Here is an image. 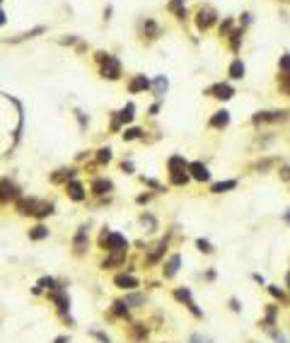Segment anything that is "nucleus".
Masks as SVG:
<instances>
[{"instance_id":"nucleus-22","label":"nucleus","mask_w":290,"mask_h":343,"mask_svg":"<svg viewBox=\"0 0 290 343\" xmlns=\"http://www.w3.org/2000/svg\"><path fill=\"white\" fill-rule=\"evenodd\" d=\"M114 283L119 285V288H124V290H136L138 288V278H133L131 273H121L114 278Z\"/></svg>"},{"instance_id":"nucleus-27","label":"nucleus","mask_w":290,"mask_h":343,"mask_svg":"<svg viewBox=\"0 0 290 343\" xmlns=\"http://www.w3.org/2000/svg\"><path fill=\"white\" fill-rule=\"evenodd\" d=\"M111 189H114V184H111L109 179H94V181H92V194H97V196L109 194Z\"/></svg>"},{"instance_id":"nucleus-45","label":"nucleus","mask_w":290,"mask_h":343,"mask_svg":"<svg viewBox=\"0 0 290 343\" xmlns=\"http://www.w3.org/2000/svg\"><path fill=\"white\" fill-rule=\"evenodd\" d=\"M230 309H232L235 314H239V312H242V305H239V300H237V297H230Z\"/></svg>"},{"instance_id":"nucleus-20","label":"nucleus","mask_w":290,"mask_h":343,"mask_svg":"<svg viewBox=\"0 0 290 343\" xmlns=\"http://www.w3.org/2000/svg\"><path fill=\"white\" fill-rule=\"evenodd\" d=\"M66 189H68V196H71L72 201H85V186L77 179H71L66 184Z\"/></svg>"},{"instance_id":"nucleus-52","label":"nucleus","mask_w":290,"mask_h":343,"mask_svg":"<svg viewBox=\"0 0 290 343\" xmlns=\"http://www.w3.org/2000/svg\"><path fill=\"white\" fill-rule=\"evenodd\" d=\"M213 278H216V271H213V269H211V271H208V273H206V280H213Z\"/></svg>"},{"instance_id":"nucleus-44","label":"nucleus","mask_w":290,"mask_h":343,"mask_svg":"<svg viewBox=\"0 0 290 343\" xmlns=\"http://www.w3.org/2000/svg\"><path fill=\"white\" fill-rule=\"evenodd\" d=\"M278 177H281L283 181H290V164H281V169H278Z\"/></svg>"},{"instance_id":"nucleus-34","label":"nucleus","mask_w":290,"mask_h":343,"mask_svg":"<svg viewBox=\"0 0 290 343\" xmlns=\"http://www.w3.org/2000/svg\"><path fill=\"white\" fill-rule=\"evenodd\" d=\"M71 177H72V169H58L56 174H51V181H54V184H58V181H63V179L71 181Z\"/></svg>"},{"instance_id":"nucleus-26","label":"nucleus","mask_w":290,"mask_h":343,"mask_svg":"<svg viewBox=\"0 0 290 343\" xmlns=\"http://www.w3.org/2000/svg\"><path fill=\"white\" fill-rule=\"evenodd\" d=\"M167 87H169V80H167L164 75H157V77H155V82H152V94L160 99V97L167 92Z\"/></svg>"},{"instance_id":"nucleus-4","label":"nucleus","mask_w":290,"mask_h":343,"mask_svg":"<svg viewBox=\"0 0 290 343\" xmlns=\"http://www.w3.org/2000/svg\"><path fill=\"white\" fill-rule=\"evenodd\" d=\"M278 322H281V305H278V302H269V305L264 307V317H261L259 326H261L266 334H271V331L278 329Z\"/></svg>"},{"instance_id":"nucleus-13","label":"nucleus","mask_w":290,"mask_h":343,"mask_svg":"<svg viewBox=\"0 0 290 343\" xmlns=\"http://www.w3.org/2000/svg\"><path fill=\"white\" fill-rule=\"evenodd\" d=\"M230 126V111L227 109H218L216 114L208 119V128H216V131H222Z\"/></svg>"},{"instance_id":"nucleus-8","label":"nucleus","mask_w":290,"mask_h":343,"mask_svg":"<svg viewBox=\"0 0 290 343\" xmlns=\"http://www.w3.org/2000/svg\"><path fill=\"white\" fill-rule=\"evenodd\" d=\"M189 174H191V179L199 181V184H208V181H211V169H208L201 160L189 162Z\"/></svg>"},{"instance_id":"nucleus-55","label":"nucleus","mask_w":290,"mask_h":343,"mask_svg":"<svg viewBox=\"0 0 290 343\" xmlns=\"http://www.w3.org/2000/svg\"><path fill=\"white\" fill-rule=\"evenodd\" d=\"M5 22H7V19H5V12H2V10H0V27H2V24H5Z\"/></svg>"},{"instance_id":"nucleus-15","label":"nucleus","mask_w":290,"mask_h":343,"mask_svg":"<svg viewBox=\"0 0 290 343\" xmlns=\"http://www.w3.org/2000/svg\"><path fill=\"white\" fill-rule=\"evenodd\" d=\"M147 90H152V85H150V80H147L145 75H133V77L128 80V92H131V94L147 92Z\"/></svg>"},{"instance_id":"nucleus-46","label":"nucleus","mask_w":290,"mask_h":343,"mask_svg":"<svg viewBox=\"0 0 290 343\" xmlns=\"http://www.w3.org/2000/svg\"><path fill=\"white\" fill-rule=\"evenodd\" d=\"M252 278H254V280H256L259 285H266V278H264L261 273H252Z\"/></svg>"},{"instance_id":"nucleus-10","label":"nucleus","mask_w":290,"mask_h":343,"mask_svg":"<svg viewBox=\"0 0 290 343\" xmlns=\"http://www.w3.org/2000/svg\"><path fill=\"white\" fill-rule=\"evenodd\" d=\"M22 199L17 184H12L10 179H0V203H7V201H17Z\"/></svg>"},{"instance_id":"nucleus-33","label":"nucleus","mask_w":290,"mask_h":343,"mask_svg":"<svg viewBox=\"0 0 290 343\" xmlns=\"http://www.w3.org/2000/svg\"><path fill=\"white\" fill-rule=\"evenodd\" d=\"M44 32H46L44 27H34L32 32H22L19 36H15V39H12V44H17V41H24V39H32V36H36V34H44Z\"/></svg>"},{"instance_id":"nucleus-9","label":"nucleus","mask_w":290,"mask_h":343,"mask_svg":"<svg viewBox=\"0 0 290 343\" xmlns=\"http://www.w3.org/2000/svg\"><path fill=\"white\" fill-rule=\"evenodd\" d=\"M49 300H54V302H56V307H58V312H61L63 317H66V312L71 309V300H68V292H66L63 288H58V285H56V288H51V290H49Z\"/></svg>"},{"instance_id":"nucleus-43","label":"nucleus","mask_w":290,"mask_h":343,"mask_svg":"<svg viewBox=\"0 0 290 343\" xmlns=\"http://www.w3.org/2000/svg\"><path fill=\"white\" fill-rule=\"evenodd\" d=\"M189 343H213V341H211L208 336H203V334H191Z\"/></svg>"},{"instance_id":"nucleus-32","label":"nucleus","mask_w":290,"mask_h":343,"mask_svg":"<svg viewBox=\"0 0 290 343\" xmlns=\"http://www.w3.org/2000/svg\"><path fill=\"white\" fill-rule=\"evenodd\" d=\"M278 92L290 97V72H278Z\"/></svg>"},{"instance_id":"nucleus-28","label":"nucleus","mask_w":290,"mask_h":343,"mask_svg":"<svg viewBox=\"0 0 290 343\" xmlns=\"http://www.w3.org/2000/svg\"><path fill=\"white\" fill-rule=\"evenodd\" d=\"M186 0H169V5H167V10L169 12H174L177 15V19H186V5H184Z\"/></svg>"},{"instance_id":"nucleus-50","label":"nucleus","mask_w":290,"mask_h":343,"mask_svg":"<svg viewBox=\"0 0 290 343\" xmlns=\"http://www.w3.org/2000/svg\"><path fill=\"white\" fill-rule=\"evenodd\" d=\"M157 111H160V104H152L150 107V116H157Z\"/></svg>"},{"instance_id":"nucleus-14","label":"nucleus","mask_w":290,"mask_h":343,"mask_svg":"<svg viewBox=\"0 0 290 343\" xmlns=\"http://www.w3.org/2000/svg\"><path fill=\"white\" fill-rule=\"evenodd\" d=\"M179 269H181V254H172V256L167 259L164 269H162V275H164L167 280H172L174 275L179 273Z\"/></svg>"},{"instance_id":"nucleus-21","label":"nucleus","mask_w":290,"mask_h":343,"mask_svg":"<svg viewBox=\"0 0 290 343\" xmlns=\"http://www.w3.org/2000/svg\"><path fill=\"white\" fill-rule=\"evenodd\" d=\"M143 34L150 39V41H155V39H160L162 36V27L155 22V19H145L143 24Z\"/></svg>"},{"instance_id":"nucleus-31","label":"nucleus","mask_w":290,"mask_h":343,"mask_svg":"<svg viewBox=\"0 0 290 343\" xmlns=\"http://www.w3.org/2000/svg\"><path fill=\"white\" fill-rule=\"evenodd\" d=\"M46 237H49V227L46 225H36V227L29 230V239H34V242H41Z\"/></svg>"},{"instance_id":"nucleus-42","label":"nucleus","mask_w":290,"mask_h":343,"mask_svg":"<svg viewBox=\"0 0 290 343\" xmlns=\"http://www.w3.org/2000/svg\"><path fill=\"white\" fill-rule=\"evenodd\" d=\"M136 138H143V131L141 128H128L124 133V140H136Z\"/></svg>"},{"instance_id":"nucleus-47","label":"nucleus","mask_w":290,"mask_h":343,"mask_svg":"<svg viewBox=\"0 0 290 343\" xmlns=\"http://www.w3.org/2000/svg\"><path fill=\"white\" fill-rule=\"evenodd\" d=\"M92 336H97L102 343H111V341H109V336H104V334H99V331H92Z\"/></svg>"},{"instance_id":"nucleus-24","label":"nucleus","mask_w":290,"mask_h":343,"mask_svg":"<svg viewBox=\"0 0 290 343\" xmlns=\"http://www.w3.org/2000/svg\"><path fill=\"white\" fill-rule=\"evenodd\" d=\"M237 179H225V181H218L211 186V194H227V191H232V189H237Z\"/></svg>"},{"instance_id":"nucleus-40","label":"nucleus","mask_w":290,"mask_h":343,"mask_svg":"<svg viewBox=\"0 0 290 343\" xmlns=\"http://www.w3.org/2000/svg\"><path fill=\"white\" fill-rule=\"evenodd\" d=\"M124 302H126L128 307H131V305H145V295H128Z\"/></svg>"},{"instance_id":"nucleus-6","label":"nucleus","mask_w":290,"mask_h":343,"mask_svg":"<svg viewBox=\"0 0 290 343\" xmlns=\"http://www.w3.org/2000/svg\"><path fill=\"white\" fill-rule=\"evenodd\" d=\"M174 300H177V302H181V305H184V307H186V309L196 317V319H203V309H199V305L194 302V297H191V290H189V288H177V290H174Z\"/></svg>"},{"instance_id":"nucleus-39","label":"nucleus","mask_w":290,"mask_h":343,"mask_svg":"<svg viewBox=\"0 0 290 343\" xmlns=\"http://www.w3.org/2000/svg\"><path fill=\"white\" fill-rule=\"evenodd\" d=\"M269 336H271V339H273V343H290V341H288V336H286V334H283V331H281V326H278V329H276V331H271V334H269Z\"/></svg>"},{"instance_id":"nucleus-36","label":"nucleus","mask_w":290,"mask_h":343,"mask_svg":"<svg viewBox=\"0 0 290 343\" xmlns=\"http://www.w3.org/2000/svg\"><path fill=\"white\" fill-rule=\"evenodd\" d=\"M235 29V19L232 17H227L222 24H220V36H230V32Z\"/></svg>"},{"instance_id":"nucleus-2","label":"nucleus","mask_w":290,"mask_h":343,"mask_svg":"<svg viewBox=\"0 0 290 343\" xmlns=\"http://www.w3.org/2000/svg\"><path fill=\"white\" fill-rule=\"evenodd\" d=\"M290 119V109H269V111H256L252 116L254 126H266V124H286Z\"/></svg>"},{"instance_id":"nucleus-3","label":"nucleus","mask_w":290,"mask_h":343,"mask_svg":"<svg viewBox=\"0 0 290 343\" xmlns=\"http://www.w3.org/2000/svg\"><path fill=\"white\" fill-rule=\"evenodd\" d=\"M99 247L107 249V252H128L126 237L119 235V232H109L107 227H104V232H102V237H99Z\"/></svg>"},{"instance_id":"nucleus-25","label":"nucleus","mask_w":290,"mask_h":343,"mask_svg":"<svg viewBox=\"0 0 290 343\" xmlns=\"http://www.w3.org/2000/svg\"><path fill=\"white\" fill-rule=\"evenodd\" d=\"M164 254H167V239H162V242H157V244H155V252L147 256V266L157 264V261H160Z\"/></svg>"},{"instance_id":"nucleus-17","label":"nucleus","mask_w":290,"mask_h":343,"mask_svg":"<svg viewBox=\"0 0 290 343\" xmlns=\"http://www.w3.org/2000/svg\"><path fill=\"white\" fill-rule=\"evenodd\" d=\"M227 75H230V80H244V75H247L244 61L242 58H232L230 66H227Z\"/></svg>"},{"instance_id":"nucleus-23","label":"nucleus","mask_w":290,"mask_h":343,"mask_svg":"<svg viewBox=\"0 0 290 343\" xmlns=\"http://www.w3.org/2000/svg\"><path fill=\"white\" fill-rule=\"evenodd\" d=\"M126 259V252H111L104 261H102V269H114V266H121Z\"/></svg>"},{"instance_id":"nucleus-19","label":"nucleus","mask_w":290,"mask_h":343,"mask_svg":"<svg viewBox=\"0 0 290 343\" xmlns=\"http://www.w3.org/2000/svg\"><path fill=\"white\" fill-rule=\"evenodd\" d=\"M167 172H169V174H174V172H189V162H186V157H181V155H172V157L167 160Z\"/></svg>"},{"instance_id":"nucleus-48","label":"nucleus","mask_w":290,"mask_h":343,"mask_svg":"<svg viewBox=\"0 0 290 343\" xmlns=\"http://www.w3.org/2000/svg\"><path fill=\"white\" fill-rule=\"evenodd\" d=\"M150 199H152V196H150V194H141V196H138V203H141V206H143V203H147V201H150Z\"/></svg>"},{"instance_id":"nucleus-41","label":"nucleus","mask_w":290,"mask_h":343,"mask_svg":"<svg viewBox=\"0 0 290 343\" xmlns=\"http://www.w3.org/2000/svg\"><path fill=\"white\" fill-rule=\"evenodd\" d=\"M97 160H99L102 164H104V162H109V160H111V147H102V150L97 152Z\"/></svg>"},{"instance_id":"nucleus-7","label":"nucleus","mask_w":290,"mask_h":343,"mask_svg":"<svg viewBox=\"0 0 290 343\" xmlns=\"http://www.w3.org/2000/svg\"><path fill=\"white\" fill-rule=\"evenodd\" d=\"M203 94L206 97H213V99H220V102H227V99L235 97V87L230 82H213L211 87L203 90Z\"/></svg>"},{"instance_id":"nucleus-53","label":"nucleus","mask_w":290,"mask_h":343,"mask_svg":"<svg viewBox=\"0 0 290 343\" xmlns=\"http://www.w3.org/2000/svg\"><path fill=\"white\" fill-rule=\"evenodd\" d=\"M54 343H68V336H58V339H56Z\"/></svg>"},{"instance_id":"nucleus-11","label":"nucleus","mask_w":290,"mask_h":343,"mask_svg":"<svg viewBox=\"0 0 290 343\" xmlns=\"http://www.w3.org/2000/svg\"><path fill=\"white\" fill-rule=\"evenodd\" d=\"M15 208H17V213H22V215H34V217H36V213H39V208H41V201H36V199H17V201H15Z\"/></svg>"},{"instance_id":"nucleus-1","label":"nucleus","mask_w":290,"mask_h":343,"mask_svg":"<svg viewBox=\"0 0 290 343\" xmlns=\"http://www.w3.org/2000/svg\"><path fill=\"white\" fill-rule=\"evenodd\" d=\"M97 61L102 63V68H99L102 77H107V80H119L121 77V63H119L116 56H111L107 51H99L97 54Z\"/></svg>"},{"instance_id":"nucleus-29","label":"nucleus","mask_w":290,"mask_h":343,"mask_svg":"<svg viewBox=\"0 0 290 343\" xmlns=\"http://www.w3.org/2000/svg\"><path fill=\"white\" fill-rule=\"evenodd\" d=\"M133 116H136V104H133V102H128V104L119 111V119H121V124H131V121H133Z\"/></svg>"},{"instance_id":"nucleus-49","label":"nucleus","mask_w":290,"mask_h":343,"mask_svg":"<svg viewBox=\"0 0 290 343\" xmlns=\"http://www.w3.org/2000/svg\"><path fill=\"white\" fill-rule=\"evenodd\" d=\"M121 167H124V169H126V172H128V174H131V172H133V162H131V160H128V162H124V164H121Z\"/></svg>"},{"instance_id":"nucleus-16","label":"nucleus","mask_w":290,"mask_h":343,"mask_svg":"<svg viewBox=\"0 0 290 343\" xmlns=\"http://www.w3.org/2000/svg\"><path fill=\"white\" fill-rule=\"evenodd\" d=\"M85 249H87V227L82 225V227H77V235L72 239V252H75V256H82Z\"/></svg>"},{"instance_id":"nucleus-35","label":"nucleus","mask_w":290,"mask_h":343,"mask_svg":"<svg viewBox=\"0 0 290 343\" xmlns=\"http://www.w3.org/2000/svg\"><path fill=\"white\" fill-rule=\"evenodd\" d=\"M196 249H199L201 254H213V252H216L213 244H211L208 239H196Z\"/></svg>"},{"instance_id":"nucleus-5","label":"nucleus","mask_w":290,"mask_h":343,"mask_svg":"<svg viewBox=\"0 0 290 343\" xmlns=\"http://www.w3.org/2000/svg\"><path fill=\"white\" fill-rule=\"evenodd\" d=\"M194 22H196V29L199 32H208L218 24V12L211 7V5H201L194 15Z\"/></svg>"},{"instance_id":"nucleus-37","label":"nucleus","mask_w":290,"mask_h":343,"mask_svg":"<svg viewBox=\"0 0 290 343\" xmlns=\"http://www.w3.org/2000/svg\"><path fill=\"white\" fill-rule=\"evenodd\" d=\"M114 314H119V317H126L128 319V305L121 300V302H114Z\"/></svg>"},{"instance_id":"nucleus-12","label":"nucleus","mask_w":290,"mask_h":343,"mask_svg":"<svg viewBox=\"0 0 290 343\" xmlns=\"http://www.w3.org/2000/svg\"><path fill=\"white\" fill-rule=\"evenodd\" d=\"M266 292L278 302V305H283V307H290V292H288V288H281V285H266Z\"/></svg>"},{"instance_id":"nucleus-54","label":"nucleus","mask_w":290,"mask_h":343,"mask_svg":"<svg viewBox=\"0 0 290 343\" xmlns=\"http://www.w3.org/2000/svg\"><path fill=\"white\" fill-rule=\"evenodd\" d=\"M286 288H288V292H290V269H288V273H286Z\"/></svg>"},{"instance_id":"nucleus-18","label":"nucleus","mask_w":290,"mask_h":343,"mask_svg":"<svg viewBox=\"0 0 290 343\" xmlns=\"http://www.w3.org/2000/svg\"><path fill=\"white\" fill-rule=\"evenodd\" d=\"M225 39H227L230 51H232V54H239V49H242V39H244V29H242V27H235V29L230 32V36H225Z\"/></svg>"},{"instance_id":"nucleus-38","label":"nucleus","mask_w":290,"mask_h":343,"mask_svg":"<svg viewBox=\"0 0 290 343\" xmlns=\"http://www.w3.org/2000/svg\"><path fill=\"white\" fill-rule=\"evenodd\" d=\"M278 72H290V54H283L278 58Z\"/></svg>"},{"instance_id":"nucleus-56","label":"nucleus","mask_w":290,"mask_h":343,"mask_svg":"<svg viewBox=\"0 0 290 343\" xmlns=\"http://www.w3.org/2000/svg\"><path fill=\"white\" fill-rule=\"evenodd\" d=\"M0 2H2V0H0Z\"/></svg>"},{"instance_id":"nucleus-51","label":"nucleus","mask_w":290,"mask_h":343,"mask_svg":"<svg viewBox=\"0 0 290 343\" xmlns=\"http://www.w3.org/2000/svg\"><path fill=\"white\" fill-rule=\"evenodd\" d=\"M283 222H286V225H290V208H288V213H283Z\"/></svg>"},{"instance_id":"nucleus-30","label":"nucleus","mask_w":290,"mask_h":343,"mask_svg":"<svg viewBox=\"0 0 290 343\" xmlns=\"http://www.w3.org/2000/svg\"><path fill=\"white\" fill-rule=\"evenodd\" d=\"M189 179H191L189 172H174V174H169V184L172 186H186Z\"/></svg>"}]
</instances>
